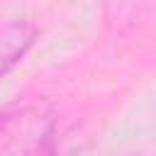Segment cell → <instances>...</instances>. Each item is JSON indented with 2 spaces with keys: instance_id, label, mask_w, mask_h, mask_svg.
Segmentation results:
<instances>
[{
  "instance_id": "obj_1",
  "label": "cell",
  "mask_w": 156,
  "mask_h": 156,
  "mask_svg": "<svg viewBox=\"0 0 156 156\" xmlns=\"http://www.w3.org/2000/svg\"><path fill=\"white\" fill-rule=\"evenodd\" d=\"M51 134L46 102H12L0 110V156H39Z\"/></svg>"
},
{
  "instance_id": "obj_2",
  "label": "cell",
  "mask_w": 156,
  "mask_h": 156,
  "mask_svg": "<svg viewBox=\"0 0 156 156\" xmlns=\"http://www.w3.org/2000/svg\"><path fill=\"white\" fill-rule=\"evenodd\" d=\"M37 37H39V29L29 20L0 22V78L7 76L29 54Z\"/></svg>"
},
{
  "instance_id": "obj_3",
  "label": "cell",
  "mask_w": 156,
  "mask_h": 156,
  "mask_svg": "<svg viewBox=\"0 0 156 156\" xmlns=\"http://www.w3.org/2000/svg\"><path fill=\"white\" fill-rule=\"evenodd\" d=\"M132 156H144V154H132Z\"/></svg>"
}]
</instances>
